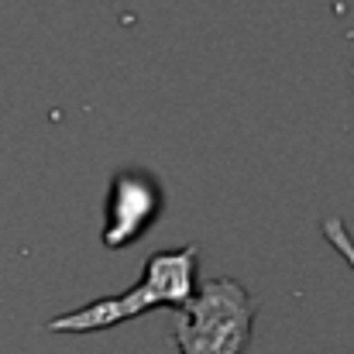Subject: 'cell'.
<instances>
[{
	"mask_svg": "<svg viewBox=\"0 0 354 354\" xmlns=\"http://www.w3.org/2000/svg\"><path fill=\"white\" fill-rule=\"evenodd\" d=\"M324 237L330 241V248L354 268V237L348 234V224H341L337 217H327L324 221Z\"/></svg>",
	"mask_w": 354,
	"mask_h": 354,
	"instance_id": "cell-4",
	"label": "cell"
},
{
	"mask_svg": "<svg viewBox=\"0 0 354 354\" xmlns=\"http://www.w3.org/2000/svg\"><path fill=\"white\" fill-rule=\"evenodd\" d=\"M200 248L186 244V248H165L155 251L145 261V275L134 289L107 296V299H93L86 306H76L62 317H52L45 324V330L52 334H97V330H111L124 320H134L148 310H183V303L196 292V265H200Z\"/></svg>",
	"mask_w": 354,
	"mask_h": 354,
	"instance_id": "cell-1",
	"label": "cell"
},
{
	"mask_svg": "<svg viewBox=\"0 0 354 354\" xmlns=\"http://www.w3.org/2000/svg\"><path fill=\"white\" fill-rule=\"evenodd\" d=\"M165 189L158 176L148 169H120L111 179L107 207H104V248L120 251L151 231V224L162 217Z\"/></svg>",
	"mask_w": 354,
	"mask_h": 354,
	"instance_id": "cell-3",
	"label": "cell"
},
{
	"mask_svg": "<svg viewBox=\"0 0 354 354\" xmlns=\"http://www.w3.org/2000/svg\"><path fill=\"white\" fill-rule=\"evenodd\" d=\"M176 313L172 341L179 354H244L258 306L237 279H210Z\"/></svg>",
	"mask_w": 354,
	"mask_h": 354,
	"instance_id": "cell-2",
	"label": "cell"
}]
</instances>
